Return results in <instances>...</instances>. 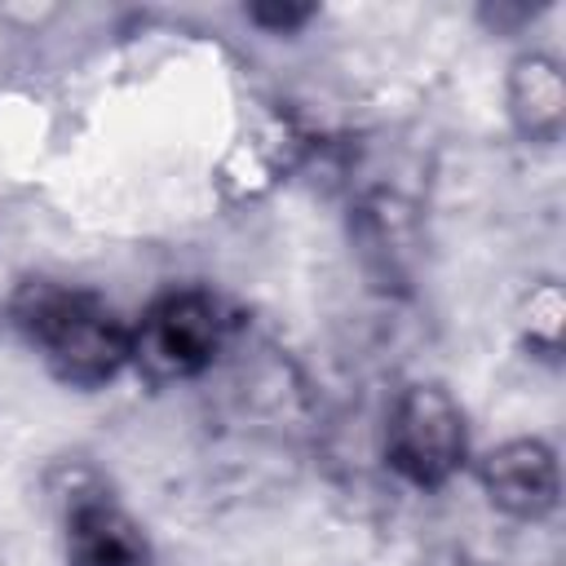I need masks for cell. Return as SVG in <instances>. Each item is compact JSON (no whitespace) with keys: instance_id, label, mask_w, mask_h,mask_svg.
Masks as SVG:
<instances>
[{"instance_id":"cell-5","label":"cell","mask_w":566,"mask_h":566,"mask_svg":"<svg viewBox=\"0 0 566 566\" xmlns=\"http://www.w3.org/2000/svg\"><path fill=\"white\" fill-rule=\"evenodd\" d=\"M486 509L513 526H544L562 509V460L539 433H513L469 460Z\"/></svg>"},{"instance_id":"cell-2","label":"cell","mask_w":566,"mask_h":566,"mask_svg":"<svg viewBox=\"0 0 566 566\" xmlns=\"http://www.w3.org/2000/svg\"><path fill=\"white\" fill-rule=\"evenodd\" d=\"M128 371L146 389L203 380L234 340L230 305L203 283H172L128 318Z\"/></svg>"},{"instance_id":"cell-9","label":"cell","mask_w":566,"mask_h":566,"mask_svg":"<svg viewBox=\"0 0 566 566\" xmlns=\"http://www.w3.org/2000/svg\"><path fill=\"white\" fill-rule=\"evenodd\" d=\"M318 18V4H301V0H261V4H243V22L265 31V35H301L310 22Z\"/></svg>"},{"instance_id":"cell-6","label":"cell","mask_w":566,"mask_h":566,"mask_svg":"<svg viewBox=\"0 0 566 566\" xmlns=\"http://www.w3.org/2000/svg\"><path fill=\"white\" fill-rule=\"evenodd\" d=\"M500 97H504L509 133L522 146L548 150L566 137V71H562L557 53H548L539 44L517 49L504 66Z\"/></svg>"},{"instance_id":"cell-1","label":"cell","mask_w":566,"mask_h":566,"mask_svg":"<svg viewBox=\"0 0 566 566\" xmlns=\"http://www.w3.org/2000/svg\"><path fill=\"white\" fill-rule=\"evenodd\" d=\"M4 327L71 394H97L128 371V318L84 283L22 274L4 296Z\"/></svg>"},{"instance_id":"cell-10","label":"cell","mask_w":566,"mask_h":566,"mask_svg":"<svg viewBox=\"0 0 566 566\" xmlns=\"http://www.w3.org/2000/svg\"><path fill=\"white\" fill-rule=\"evenodd\" d=\"M478 18H482L495 35H513L517 27H526V22L535 18V9H526V4H486V9H478Z\"/></svg>"},{"instance_id":"cell-4","label":"cell","mask_w":566,"mask_h":566,"mask_svg":"<svg viewBox=\"0 0 566 566\" xmlns=\"http://www.w3.org/2000/svg\"><path fill=\"white\" fill-rule=\"evenodd\" d=\"M40 482L57 513L62 566H159L150 531L124 509L97 464L57 460Z\"/></svg>"},{"instance_id":"cell-8","label":"cell","mask_w":566,"mask_h":566,"mask_svg":"<svg viewBox=\"0 0 566 566\" xmlns=\"http://www.w3.org/2000/svg\"><path fill=\"white\" fill-rule=\"evenodd\" d=\"M517 349L544 367H557L562 363V349H566V292L553 274L544 279H531V287L522 292L517 301Z\"/></svg>"},{"instance_id":"cell-3","label":"cell","mask_w":566,"mask_h":566,"mask_svg":"<svg viewBox=\"0 0 566 566\" xmlns=\"http://www.w3.org/2000/svg\"><path fill=\"white\" fill-rule=\"evenodd\" d=\"M469 460H473V433L455 389L433 376L402 380L380 420L385 473H394L402 486L420 495H438L469 473Z\"/></svg>"},{"instance_id":"cell-7","label":"cell","mask_w":566,"mask_h":566,"mask_svg":"<svg viewBox=\"0 0 566 566\" xmlns=\"http://www.w3.org/2000/svg\"><path fill=\"white\" fill-rule=\"evenodd\" d=\"M310 155V137L292 124V119H265L261 128H252L248 137H239L217 172V181H234L239 199H256L270 186L287 181V172H296Z\"/></svg>"}]
</instances>
